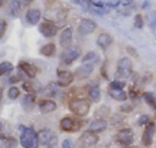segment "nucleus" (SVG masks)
<instances>
[{"label": "nucleus", "mask_w": 156, "mask_h": 148, "mask_svg": "<svg viewBox=\"0 0 156 148\" xmlns=\"http://www.w3.org/2000/svg\"><path fill=\"white\" fill-rule=\"evenodd\" d=\"M68 110L79 118H86L91 111V101L83 96L72 97L68 101Z\"/></svg>", "instance_id": "f257e3e1"}, {"label": "nucleus", "mask_w": 156, "mask_h": 148, "mask_svg": "<svg viewBox=\"0 0 156 148\" xmlns=\"http://www.w3.org/2000/svg\"><path fill=\"white\" fill-rule=\"evenodd\" d=\"M20 146L23 148H37V132L32 127H20Z\"/></svg>", "instance_id": "f03ea898"}, {"label": "nucleus", "mask_w": 156, "mask_h": 148, "mask_svg": "<svg viewBox=\"0 0 156 148\" xmlns=\"http://www.w3.org/2000/svg\"><path fill=\"white\" fill-rule=\"evenodd\" d=\"M133 72V64H132V60L126 56V58H120L118 60V64H116V75L120 79H127L132 75Z\"/></svg>", "instance_id": "7ed1b4c3"}, {"label": "nucleus", "mask_w": 156, "mask_h": 148, "mask_svg": "<svg viewBox=\"0 0 156 148\" xmlns=\"http://www.w3.org/2000/svg\"><path fill=\"white\" fill-rule=\"evenodd\" d=\"M115 142L122 146L123 148H128L131 146H133L135 142V135H133V129L132 128H123L118 132V135L115 137Z\"/></svg>", "instance_id": "20e7f679"}, {"label": "nucleus", "mask_w": 156, "mask_h": 148, "mask_svg": "<svg viewBox=\"0 0 156 148\" xmlns=\"http://www.w3.org/2000/svg\"><path fill=\"white\" fill-rule=\"evenodd\" d=\"M99 143V136L94 132H90V131H86L83 132L81 135L79 136L77 139V143H76V148H91L94 146H96Z\"/></svg>", "instance_id": "39448f33"}, {"label": "nucleus", "mask_w": 156, "mask_h": 148, "mask_svg": "<svg viewBox=\"0 0 156 148\" xmlns=\"http://www.w3.org/2000/svg\"><path fill=\"white\" fill-rule=\"evenodd\" d=\"M80 55H81L80 48L69 47V48H67V49H64V51L62 52V55H60V60H62L63 64L69 65V64H72L76 59H79Z\"/></svg>", "instance_id": "423d86ee"}, {"label": "nucleus", "mask_w": 156, "mask_h": 148, "mask_svg": "<svg viewBox=\"0 0 156 148\" xmlns=\"http://www.w3.org/2000/svg\"><path fill=\"white\" fill-rule=\"evenodd\" d=\"M81 123L76 119L71 118V116H64V118L60 120V129L64 132H76L81 128Z\"/></svg>", "instance_id": "0eeeda50"}, {"label": "nucleus", "mask_w": 156, "mask_h": 148, "mask_svg": "<svg viewBox=\"0 0 156 148\" xmlns=\"http://www.w3.org/2000/svg\"><path fill=\"white\" fill-rule=\"evenodd\" d=\"M156 133V123L150 122L147 125L144 127L143 135H141V143L144 147H151L154 143V136Z\"/></svg>", "instance_id": "6e6552de"}, {"label": "nucleus", "mask_w": 156, "mask_h": 148, "mask_svg": "<svg viewBox=\"0 0 156 148\" xmlns=\"http://www.w3.org/2000/svg\"><path fill=\"white\" fill-rule=\"evenodd\" d=\"M56 76H58V82H56V84H58L59 87H69L71 84H72L73 79H75V75H73L71 71H64V69H58L56 71Z\"/></svg>", "instance_id": "1a4fd4ad"}, {"label": "nucleus", "mask_w": 156, "mask_h": 148, "mask_svg": "<svg viewBox=\"0 0 156 148\" xmlns=\"http://www.w3.org/2000/svg\"><path fill=\"white\" fill-rule=\"evenodd\" d=\"M39 31L44 37H54L58 33V26L49 22V20H45L39 26Z\"/></svg>", "instance_id": "9d476101"}, {"label": "nucleus", "mask_w": 156, "mask_h": 148, "mask_svg": "<svg viewBox=\"0 0 156 148\" xmlns=\"http://www.w3.org/2000/svg\"><path fill=\"white\" fill-rule=\"evenodd\" d=\"M94 69H95V65L92 64V63H86V64L77 67L73 75H75L76 79L83 80V79H87V77H90L92 73H94Z\"/></svg>", "instance_id": "9b49d317"}, {"label": "nucleus", "mask_w": 156, "mask_h": 148, "mask_svg": "<svg viewBox=\"0 0 156 148\" xmlns=\"http://www.w3.org/2000/svg\"><path fill=\"white\" fill-rule=\"evenodd\" d=\"M96 28H98V24L95 23L94 20H91V19H83V20H80L77 30H79V33L80 35H90L92 32H95V30H96Z\"/></svg>", "instance_id": "f8f14e48"}, {"label": "nucleus", "mask_w": 156, "mask_h": 148, "mask_svg": "<svg viewBox=\"0 0 156 148\" xmlns=\"http://www.w3.org/2000/svg\"><path fill=\"white\" fill-rule=\"evenodd\" d=\"M72 37H73V30L71 27H66L60 33V39H59L60 45L64 49L69 48L71 44H72Z\"/></svg>", "instance_id": "ddd939ff"}, {"label": "nucleus", "mask_w": 156, "mask_h": 148, "mask_svg": "<svg viewBox=\"0 0 156 148\" xmlns=\"http://www.w3.org/2000/svg\"><path fill=\"white\" fill-rule=\"evenodd\" d=\"M17 68H19L27 77H30V79L36 77L37 71H39L37 67H35L34 64H31V63H28V62H20L19 64H17Z\"/></svg>", "instance_id": "4468645a"}, {"label": "nucleus", "mask_w": 156, "mask_h": 148, "mask_svg": "<svg viewBox=\"0 0 156 148\" xmlns=\"http://www.w3.org/2000/svg\"><path fill=\"white\" fill-rule=\"evenodd\" d=\"M107 127H108L107 119H95V120H92L90 123L87 131L94 132V133H100L103 131H105V129H107Z\"/></svg>", "instance_id": "2eb2a0df"}, {"label": "nucleus", "mask_w": 156, "mask_h": 148, "mask_svg": "<svg viewBox=\"0 0 156 148\" xmlns=\"http://www.w3.org/2000/svg\"><path fill=\"white\" fill-rule=\"evenodd\" d=\"M52 140H55V135H54V132L49 131V129L44 128L37 132V142H39V144H41V146H49V144L52 143Z\"/></svg>", "instance_id": "dca6fc26"}, {"label": "nucleus", "mask_w": 156, "mask_h": 148, "mask_svg": "<svg viewBox=\"0 0 156 148\" xmlns=\"http://www.w3.org/2000/svg\"><path fill=\"white\" fill-rule=\"evenodd\" d=\"M39 110H40L41 114H51V112H54L56 108H58V105L52 99H41V100H39Z\"/></svg>", "instance_id": "f3484780"}, {"label": "nucleus", "mask_w": 156, "mask_h": 148, "mask_svg": "<svg viewBox=\"0 0 156 148\" xmlns=\"http://www.w3.org/2000/svg\"><path fill=\"white\" fill-rule=\"evenodd\" d=\"M40 19H41V12H40V9H37V8H31V9H28L26 13V20L31 26H36V24L40 22Z\"/></svg>", "instance_id": "a211bd4d"}, {"label": "nucleus", "mask_w": 156, "mask_h": 148, "mask_svg": "<svg viewBox=\"0 0 156 148\" xmlns=\"http://www.w3.org/2000/svg\"><path fill=\"white\" fill-rule=\"evenodd\" d=\"M108 95L113 100L118 101H126L128 99V93L124 90H120V88H108Z\"/></svg>", "instance_id": "6ab92c4d"}, {"label": "nucleus", "mask_w": 156, "mask_h": 148, "mask_svg": "<svg viewBox=\"0 0 156 148\" xmlns=\"http://www.w3.org/2000/svg\"><path fill=\"white\" fill-rule=\"evenodd\" d=\"M96 43H98V45L100 47L101 49H107L109 45H111L112 43H113V39H112V36L109 33H107V32H103V33H100L99 35V37H98V40H96Z\"/></svg>", "instance_id": "aec40b11"}, {"label": "nucleus", "mask_w": 156, "mask_h": 148, "mask_svg": "<svg viewBox=\"0 0 156 148\" xmlns=\"http://www.w3.org/2000/svg\"><path fill=\"white\" fill-rule=\"evenodd\" d=\"M101 97V92H100V88H99L98 84L90 87L88 90V100L92 101V103H99Z\"/></svg>", "instance_id": "412c9836"}, {"label": "nucleus", "mask_w": 156, "mask_h": 148, "mask_svg": "<svg viewBox=\"0 0 156 148\" xmlns=\"http://www.w3.org/2000/svg\"><path fill=\"white\" fill-rule=\"evenodd\" d=\"M35 103H36V99H35L34 95H26L23 97L22 105L26 111H32V108L35 107Z\"/></svg>", "instance_id": "4be33fe9"}, {"label": "nucleus", "mask_w": 156, "mask_h": 148, "mask_svg": "<svg viewBox=\"0 0 156 148\" xmlns=\"http://www.w3.org/2000/svg\"><path fill=\"white\" fill-rule=\"evenodd\" d=\"M56 52V45L54 43H48V44H44L43 47L40 48V54L45 56V58H51L54 56Z\"/></svg>", "instance_id": "5701e85b"}, {"label": "nucleus", "mask_w": 156, "mask_h": 148, "mask_svg": "<svg viewBox=\"0 0 156 148\" xmlns=\"http://www.w3.org/2000/svg\"><path fill=\"white\" fill-rule=\"evenodd\" d=\"M109 114H111V110H109V107H107V105H100V107L95 111L96 119H105L107 116H109Z\"/></svg>", "instance_id": "b1692460"}, {"label": "nucleus", "mask_w": 156, "mask_h": 148, "mask_svg": "<svg viewBox=\"0 0 156 148\" xmlns=\"http://www.w3.org/2000/svg\"><path fill=\"white\" fill-rule=\"evenodd\" d=\"M13 71V64L9 62H2L0 63V76H5Z\"/></svg>", "instance_id": "393cba45"}, {"label": "nucleus", "mask_w": 156, "mask_h": 148, "mask_svg": "<svg viewBox=\"0 0 156 148\" xmlns=\"http://www.w3.org/2000/svg\"><path fill=\"white\" fill-rule=\"evenodd\" d=\"M143 97L145 100V103L148 105H151V107L156 108V95L154 92H150V91H147V92L143 93Z\"/></svg>", "instance_id": "a878e982"}, {"label": "nucleus", "mask_w": 156, "mask_h": 148, "mask_svg": "<svg viewBox=\"0 0 156 148\" xmlns=\"http://www.w3.org/2000/svg\"><path fill=\"white\" fill-rule=\"evenodd\" d=\"M20 9H22V4H20L19 0H12L11 4H9V12H11V15L16 16L20 12Z\"/></svg>", "instance_id": "bb28decb"}, {"label": "nucleus", "mask_w": 156, "mask_h": 148, "mask_svg": "<svg viewBox=\"0 0 156 148\" xmlns=\"http://www.w3.org/2000/svg\"><path fill=\"white\" fill-rule=\"evenodd\" d=\"M96 60H98V54L96 52H94V51L86 54L83 56V59H81V62H83L84 64H86V63H90V62H96Z\"/></svg>", "instance_id": "cd10ccee"}, {"label": "nucleus", "mask_w": 156, "mask_h": 148, "mask_svg": "<svg viewBox=\"0 0 156 148\" xmlns=\"http://www.w3.org/2000/svg\"><path fill=\"white\" fill-rule=\"evenodd\" d=\"M7 95H8V97L11 99V100H16V99L20 96V90H19L17 87L13 86V87H11V88L8 90V92H7Z\"/></svg>", "instance_id": "c85d7f7f"}, {"label": "nucleus", "mask_w": 156, "mask_h": 148, "mask_svg": "<svg viewBox=\"0 0 156 148\" xmlns=\"http://www.w3.org/2000/svg\"><path fill=\"white\" fill-rule=\"evenodd\" d=\"M23 88H24V91L26 92H28L27 95H36V90H35V87H34V84L31 83V82H24L23 83Z\"/></svg>", "instance_id": "c756f323"}, {"label": "nucleus", "mask_w": 156, "mask_h": 148, "mask_svg": "<svg viewBox=\"0 0 156 148\" xmlns=\"http://www.w3.org/2000/svg\"><path fill=\"white\" fill-rule=\"evenodd\" d=\"M133 26H135V28H137V30H141L143 28V26H144V20H143V16L141 15H135V22H133Z\"/></svg>", "instance_id": "7c9ffc66"}, {"label": "nucleus", "mask_w": 156, "mask_h": 148, "mask_svg": "<svg viewBox=\"0 0 156 148\" xmlns=\"http://www.w3.org/2000/svg\"><path fill=\"white\" fill-rule=\"evenodd\" d=\"M62 148H76V144L73 142L72 139H69V137H67L62 142Z\"/></svg>", "instance_id": "2f4dec72"}, {"label": "nucleus", "mask_w": 156, "mask_h": 148, "mask_svg": "<svg viewBox=\"0 0 156 148\" xmlns=\"http://www.w3.org/2000/svg\"><path fill=\"white\" fill-rule=\"evenodd\" d=\"M124 87H126V82H120V80H113L108 86V88H120V90H124Z\"/></svg>", "instance_id": "473e14b6"}, {"label": "nucleus", "mask_w": 156, "mask_h": 148, "mask_svg": "<svg viewBox=\"0 0 156 148\" xmlns=\"http://www.w3.org/2000/svg\"><path fill=\"white\" fill-rule=\"evenodd\" d=\"M148 123H150V116L145 115V114L141 115L139 118V120H137V124H139V125H147Z\"/></svg>", "instance_id": "72a5a7b5"}, {"label": "nucleus", "mask_w": 156, "mask_h": 148, "mask_svg": "<svg viewBox=\"0 0 156 148\" xmlns=\"http://www.w3.org/2000/svg\"><path fill=\"white\" fill-rule=\"evenodd\" d=\"M43 93L45 95V96H54V95H56V90L54 88V86L51 84V86H48V87L43 91Z\"/></svg>", "instance_id": "f704fd0d"}, {"label": "nucleus", "mask_w": 156, "mask_h": 148, "mask_svg": "<svg viewBox=\"0 0 156 148\" xmlns=\"http://www.w3.org/2000/svg\"><path fill=\"white\" fill-rule=\"evenodd\" d=\"M5 31H7V22L4 19H0V39L4 36Z\"/></svg>", "instance_id": "c9c22d12"}, {"label": "nucleus", "mask_w": 156, "mask_h": 148, "mask_svg": "<svg viewBox=\"0 0 156 148\" xmlns=\"http://www.w3.org/2000/svg\"><path fill=\"white\" fill-rule=\"evenodd\" d=\"M151 27H156V13H151Z\"/></svg>", "instance_id": "e433bc0d"}, {"label": "nucleus", "mask_w": 156, "mask_h": 148, "mask_svg": "<svg viewBox=\"0 0 156 148\" xmlns=\"http://www.w3.org/2000/svg\"><path fill=\"white\" fill-rule=\"evenodd\" d=\"M119 4H120L119 0H111V2L107 3V5H109V7H118Z\"/></svg>", "instance_id": "4c0bfd02"}, {"label": "nucleus", "mask_w": 156, "mask_h": 148, "mask_svg": "<svg viewBox=\"0 0 156 148\" xmlns=\"http://www.w3.org/2000/svg\"><path fill=\"white\" fill-rule=\"evenodd\" d=\"M17 80H20L19 76H12V77H9V83H11V84L17 83Z\"/></svg>", "instance_id": "58836bf2"}, {"label": "nucleus", "mask_w": 156, "mask_h": 148, "mask_svg": "<svg viewBox=\"0 0 156 148\" xmlns=\"http://www.w3.org/2000/svg\"><path fill=\"white\" fill-rule=\"evenodd\" d=\"M20 2V4H23V5H30L31 3H32V0H19Z\"/></svg>", "instance_id": "ea45409f"}, {"label": "nucleus", "mask_w": 156, "mask_h": 148, "mask_svg": "<svg viewBox=\"0 0 156 148\" xmlns=\"http://www.w3.org/2000/svg\"><path fill=\"white\" fill-rule=\"evenodd\" d=\"M129 96H131V99H136L137 97V92H136V91H133V90H131L129 91Z\"/></svg>", "instance_id": "a19ab883"}, {"label": "nucleus", "mask_w": 156, "mask_h": 148, "mask_svg": "<svg viewBox=\"0 0 156 148\" xmlns=\"http://www.w3.org/2000/svg\"><path fill=\"white\" fill-rule=\"evenodd\" d=\"M133 0H122V3L124 5H128V4H131V3H132Z\"/></svg>", "instance_id": "79ce46f5"}, {"label": "nucleus", "mask_w": 156, "mask_h": 148, "mask_svg": "<svg viewBox=\"0 0 156 148\" xmlns=\"http://www.w3.org/2000/svg\"><path fill=\"white\" fill-rule=\"evenodd\" d=\"M3 92H4V90H3V87H0V104H2L3 100Z\"/></svg>", "instance_id": "37998d69"}, {"label": "nucleus", "mask_w": 156, "mask_h": 148, "mask_svg": "<svg viewBox=\"0 0 156 148\" xmlns=\"http://www.w3.org/2000/svg\"><path fill=\"white\" fill-rule=\"evenodd\" d=\"M44 2H45V4H47V5H51L52 3L55 2V0H44Z\"/></svg>", "instance_id": "c03bdc74"}, {"label": "nucleus", "mask_w": 156, "mask_h": 148, "mask_svg": "<svg viewBox=\"0 0 156 148\" xmlns=\"http://www.w3.org/2000/svg\"><path fill=\"white\" fill-rule=\"evenodd\" d=\"M147 5H148V2H144V4H143V8H147Z\"/></svg>", "instance_id": "a18cd8bd"}, {"label": "nucleus", "mask_w": 156, "mask_h": 148, "mask_svg": "<svg viewBox=\"0 0 156 148\" xmlns=\"http://www.w3.org/2000/svg\"><path fill=\"white\" fill-rule=\"evenodd\" d=\"M2 131H3V124L0 123V133H2Z\"/></svg>", "instance_id": "49530a36"}, {"label": "nucleus", "mask_w": 156, "mask_h": 148, "mask_svg": "<svg viewBox=\"0 0 156 148\" xmlns=\"http://www.w3.org/2000/svg\"><path fill=\"white\" fill-rule=\"evenodd\" d=\"M128 148H137V147H135V146H131V147H128Z\"/></svg>", "instance_id": "de8ad7c7"}, {"label": "nucleus", "mask_w": 156, "mask_h": 148, "mask_svg": "<svg viewBox=\"0 0 156 148\" xmlns=\"http://www.w3.org/2000/svg\"><path fill=\"white\" fill-rule=\"evenodd\" d=\"M2 4H3V0H0V7H2Z\"/></svg>", "instance_id": "09e8293b"}]
</instances>
